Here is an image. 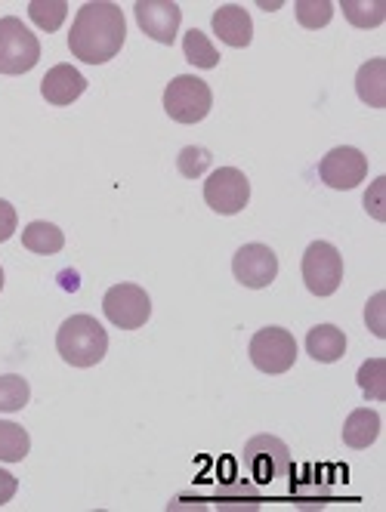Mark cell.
<instances>
[{
  "label": "cell",
  "mask_w": 386,
  "mask_h": 512,
  "mask_svg": "<svg viewBox=\"0 0 386 512\" xmlns=\"http://www.w3.org/2000/svg\"><path fill=\"white\" fill-rule=\"evenodd\" d=\"M127 22L118 4L109 0H90L75 16L72 34H68V50L87 65H102L121 53Z\"/></svg>",
  "instance_id": "6da1fadb"
},
{
  "label": "cell",
  "mask_w": 386,
  "mask_h": 512,
  "mask_svg": "<svg viewBox=\"0 0 386 512\" xmlns=\"http://www.w3.org/2000/svg\"><path fill=\"white\" fill-rule=\"evenodd\" d=\"M56 349L65 364L72 368H93L109 352V334L102 331V324L90 315H72L65 318L59 334H56Z\"/></svg>",
  "instance_id": "7a4b0ae2"
},
{
  "label": "cell",
  "mask_w": 386,
  "mask_h": 512,
  "mask_svg": "<svg viewBox=\"0 0 386 512\" xmlns=\"http://www.w3.org/2000/svg\"><path fill=\"white\" fill-rule=\"evenodd\" d=\"M41 59V41L16 16L0 19V75H25Z\"/></svg>",
  "instance_id": "3957f363"
},
{
  "label": "cell",
  "mask_w": 386,
  "mask_h": 512,
  "mask_svg": "<svg viewBox=\"0 0 386 512\" xmlns=\"http://www.w3.org/2000/svg\"><path fill=\"white\" fill-rule=\"evenodd\" d=\"M210 105H214V93L195 75L173 78L164 90V112L177 124H198L207 118Z\"/></svg>",
  "instance_id": "277c9868"
},
{
  "label": "cell",
  "mask_w": 386,
  "mask_h": 512,
  "mask_svg": "<svg viewBox=\"0 0 386 512\" xmlns=\"http://www.w3.org/2000/svg\"><path fill=\"white\" fill-rule=\"evenodd\" d=\"M303 281L315 297H331L343 281V256L328 241H312L303 253Z\"/></svg>",
  "instance_id": "5b68a950"
},
{
  "label": "cell",
  "mask_w": 386,
  "mask_h": 512,
  "mask_svg": "<svg viewBox=\"0 0 386 512\" xmlns=\"http://www.w3.org/2000/svg\"><path fill=\"white\" fill-rule=\"evenodd\" d=\"M251 361L263 374H285L297 361V340L285 327H263L251 337Z\"/></svg>",
  "instance_id": "8992f818"
},
{
  "label": "cell",
  "mask_w": 386,
  "mask_h": 512,
  "mask_svg": "<svg viewBox=\"0 0 386 512\" xmlns=\"http://www.w3.org/2000/svg\"><path fill=\"white\" fill-rule=\"evenodd\" d=\"M204 201L214 213L235 216L251 201V182L235 167H220V170L210 173L207 182H204Z\"/></svg>",
  "instance_id": "52a82bcc"
},
{
  "label": "cell",
  "mask_w": 386,
  "mask_h": 512,
  "mask_svg": "<svg viewBox=\"0 0 386 512\" xmlns=\"http://www.w3.org/2000/svg\"><path fill=\"white\" fill-rule=\"evenodd\" d=\"M102 312L121 331H136L152 315V300L139 284H115L102 300Z\"/></svg>",
  "instance_id": "ba28073f"
},
{
  "label": "cell",
  "mask_w": 386,
  "mask_h": 512,
  "mask_svg": "<svg viewBox=\"0 0 386 512\" xmlns=\"http://www.w3.org/2000/svg\"><path fill=\"white\" fill-rule=\"evenodd\" d=\"M244 463H248L254 482L266 485V482L282 479V475L288 472L291 451L285 442H278L275 435H257L244 445Z\"/></svg>",
  "instance_id": "9c48e42d"
},
{
  "label": "cell",
  "mask_w": 386,
  "mask_h": 512,
  "mask_svg": "<svg viewBox=\"0 0 386 512\" xmlns=\"http://www.w3.org/2000/svg\"><path fill=\"white\" fill-rule=\"evenodd\" d=\"M368 173V158L353 149V145H340V149H331L322 164H319V176L328 189H337V192H349L362 186V179Z\"/></svg>",
  "instance_id": "30bf717a"
},
{
  "label": "cell",
  "mask_w": 386,
  "mask_h": 512,
  "mask_svg": "<svg viewBox=\"0 0 386 512\" xmlns=\"http://www.w3.org/2000/svg\"><path fill=\"white\" fill-rule=\"evenodd\" d=\"M133 10H136L139 28H143L152 41H158L164 47L177 41L180 19H183L180 4H173V0H136Z\"/></svg>",
  "instance_id": "8fae6325"
},
{
  "label": "cell",
  "mask_w": 386,
  "mask_h": 512,
  "mask_svg": "<svg viewBox=\"0 0 386 512\" xmlns=\"http://www.w3.org/2000/svg\"><path fill=\"white\" fill-rule=\"evenodd\" d=\"M232 272H235L238 284L251 287V290H263L275 281L278 260L266 244H244L232 256Z\"/></svg>",
  "instance_id": "7c38bea8"
},
{
  "label": "cell",
  "mask_w": 386,
  "mask_h": 512,
  "mask_svg": "<svg viewBox=\"0 0 386 512\" xmlns=\"http://www.w3.org/2000/svg\"><path fill=\"white\" fill-rule=\"evenodd\" d=\"M84 90L87 81L75 65H53L41 81V93L50 105H72L84 96Z\"/></svg>",
  "instance_id": "4fadbf2b"
},
{
  "label": "cell",
  "mask_w": 386,
  "mask_h": 512,
  "mask_svg": "<svg viewBox=\"0 0 386 512\" xmlns=\"http://www.w3.org/2000/svg\"><path fill=\"white\" fill-rule=\"evenodd\" d=\"M214 34L229 47H248L254 41V22L241 4H223L214 13Z\"/></svg>",
  "instance_id": "5bb4252c"
},
{
  "label": "cell",
  "mask_w": 386,
  "mask_h": 512,
  "mask_svg": "<svg viewBox=\"0 0 386 512\" xmlns=\"http://www.w3.org/2000/svg\"><path fill=\"white\" fill-rule=\"evenodd\" d=\"M306 352L322 361V364H334L343 358L346 352V334L340 331L337 324H315L312 331L306 334Z\"/></svg>",
  "instance_id": "9a60e30c"
},
{
  "label": "cell",
  "mask_w": 386,
  "mask_h": 512,
  "mask_svg": "<svg viewBox=\"0 0 386 512\" xmlns=\"http://www.w3.org/2000/svg\"><path fill=\"white\" fill-rule=\"evenodd\" d=\"M380 435V414L371 408H359L346 417L343 423V442L353 448V451H365L377 442Z\"/></svg>",
  "instance_id": "2e32d148"
},
{
  "label": "cell",
  "mask_w": 386,
  "mask_h": 512,
  "mask_svg": "<svg viewBox=\"0 0 386 512\" xmlns=\"http://www.w3.org/2000/svg\"><path fill=\"white\" fill-rule=\"evenodd\" d=\"M356 93L371 108H386V59H368L356 75Z\"/></svg>",
  "instance_id": "e0dca14e"
},
{
  "label": "cell",
  "mask_w": 386,
  "mask_h": 512,
  "mask_svg": "<svg viewBox=\"0 0 386 512\" xmlns=\"http://www.w3.org/2000/svg\"><path fill=\"white\" fill-rule=\"evenodd\" d=\"M22 244L25 250L31 253H41V256H50V253H59L65 247V235L59 226L53 223H31L25 232H22Z\"/></svg>",
  "instance_id": "ac0fdd59"
},
{
  "label": "cell",
  "mask_w": 386,
  "mask_h": 512,
  "mask_svg": "<svg viewBox=\"0 0 386 512\" xmlns=\"http://www.w3.org/2000/svg\"><path fill=\"white\" fill-rule=\"evenodd\" d=\"M31 438L19 423L0 420V463H19L28 457Z\"/></svg>",
  "instance_id": "d6986e66"
},
{
  "label": "cell",
  "mask_w": 386,
  "mask_h": 512,
  "mask_svg": "<svg viewBox=\"0 0 386 512\" xmlns=\"http://www.w3.org/2000/svg\"><path fill=\"white\" fill-rule=\"evenodd\" d=\"M340 10L356 28H377L386 19V0H340Z\"/></svg>",
  "instance_id": "ffe728a7"
},
{
  "label": "cell",
  "mask_w": 386,
  "mask_h": 512,
  "mask_svg": "<svg viewBox=\"0 0 386 512\" xmlns=\"http://www.w3.org/2000/svg\"><path fill=\"white\" fill-rule=\"evenodd\" d=\"M183 53H186V59L195 65V68H217L220 65V53H217V47L207 41V34L204 31H198V28H192L186 38H183Z\"/></svg>",
  "instance_id": "44dd1931"
},
{
  "label": "cell",
  "mask_w": 386,
  "mask_h": 512,
  "mask_svg": "<svg viewBox=\"0 0 386 512\" xmlns=\"http://www.w3.org/2000/svg\"><path fill=\"white\" fill-rule=\"evenodd\" d=\"M356 380L368 401H383L386 398V358H368L359 368Z\"/></svg>",
  "instance_id": "7402d4cb"
},
{
  "label": "cell",
  "mask_w": 386,
  "mask_h": 512,
  "mask_svg": "<svg viewBox=\"0 0 386 512\" xmlns=\"http://www.w3.org/2000/svg\"><path fill=\"white\" fill-rule=\"evenodd\" d=\"M68 4L65 0H31L28 4V16L31 22L44 28V31H59V25L65 22Z\"/></svg>",
  "instance_id": "603a6c76"
},
{
  "label": "cell",
  "mask_w": 386,
  "mask_h": 512,
  "mask_svg": "<svg viewBox=\"0 0 386 512\" xmlns=\"http://www.w3.org/2000/svg\"><path fill=\"white\" fill-rule=\"evenodd\" d=\"M28 383L16 374H7L0 377V414H16L28 405Z\"/></svg>",
  "instance_id": "cb8c5ba5"
},
{
  "label": "cell",
  "mask_w": 386,
  "mask_h": 512,
  "mask_svg": "<svg viewBox=\"0 0 386 512\" xmlns=\"http://www.w3.org/2000/svg\"><path fill=\"white\" fill-rule=\"evenodd\" d=\"M217 509H260V494L248 485H223L214 494Z\"/></svg>",
  "instance_id": "d4e9b609"
},
{
  "label": "cell",
  "mask_w": 386,
  "mask_h": 512,
  "mask_svg": "<svg viewBox=\"0 0 386 512\" xmlns=\"http://www.w3.org/2000/svg\"><path fill=\"white\" fill-rule=\"evenodd\" d=\"M297 22L303 28H325L334 16V4L331 0H297Z\"/></svg>",
  "instance_id": "484cf974"
},
{
  "label": "cell",
  "mask_w": 386,
  "mask_h": 512,
  "mask_svg": "<svg viewBox=\"0 0 386 512\" xmlns=\"http://www.w3.org/2000/svg\"><path fill=\"white\" fill-rule=\"evenodd\" d=\"M210 164H214V155H210L207 149H201V145H186V149L180 152V158H177L180 173H183V176H189V179L204 176Z\"/></svg>",
  "instance_id": "4316f807"
},
{
  "label": "cell",
  "mask_w": 386,
  "mask_h": 512,
  "mask_svg": "<svg viewBox=\"0 0 386 512\" xmlns=\"http://www.w3.org/2000/svg\"><path fill=\"white\" fill-rule=\"evenodd\" d=\"M365 324H368V331L374 337H386V294L380 290V294H374L365 306Z\"/></svg>",
  "instance_id": "83f0119b"
},
{
  "label": "cell",
  "mask_w": 386,
  "mask_h": 512,
  "mask_svg": "<svg viewBox=\"0 0 386 512\" xmlns=\"http://www.w3.org/2000/svg\"><path fill=\"white\" fill-rule=\"evenodd\" d=\"M365 210L377 219V223L386 219V176L371 182V189L365 192Z\"/></svg>",
  "instance_id": "f1b7e54d"
},
{
  "label": "cell",
  "mask_w": 386,
  "mask_h": 512,
  "mask_svg": "<svg viewBox=\"0 0 386 512\" xmlns=\"http://www.w3.org/2000/svg\"><path fill=\"white\" fill-rule=\"evenodd\" d=\"M16 223H19L16 207H13L10 201L0 198V244L13 238V232H16Z\"/></svg>",
  "instance_id": "f546056e"
},
{
  "label": "cell",
  "mask_w": 386,
  "mask_h": 512,
  "mask_svg": "<svg viewBox=\"0 0 386 512\" xmlns=\"http://www.w3.org/2000/svg\"><path fill=\"white\" fill-rule=\"evenodd\" d=\"M19 491V482H16V475H10L7 469H0V506L10 503Z\"/></svg>",
  "instance_id": "4dcf8cb0"
},
{
  "label": "cell",
  "mask_w": 386,
  "mask_h": 512,
  "mask_svg": "<svg viewBox=\"0 0 386 512\" xmlns=\"http://www.w3.org/2000/svg\"><path fill=\"white\" fill-rule=\"evenodd\" d=\"M0 290H4V269H0Z\"/></svg>",
  "instance_id": "1f68e13d"
}]
</instances>
